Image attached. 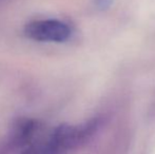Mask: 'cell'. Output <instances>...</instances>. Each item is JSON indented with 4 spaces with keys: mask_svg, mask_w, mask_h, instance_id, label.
Masks as SVG:
<instances>
[{
    "mask_svg": "<svg viewBox=\"0 0 155 154\" xmlns=\"http://www.w3.org/2000/svg\"><path fill=\"white\" fill-rule=\"evenodd\" d=\"M112 0H96V4L99 8H107L111 4Z\"/></svg>",
    "mask_w": 155,
    "mask_h": 154,
    "instance_id": "obj_3",
    "label": "cell"
},
{
    "mask_svg": "<svg viewBox=\"0 0 155 154\" xmlns=\"http://www.w3.org/2000/svg\"><path fill=\"white\" fill-rule=\"evenodd\" d=\"M25 35L41 42H63L71 36V29L58 19H37L27 23Z\"/></svg>",
    "mask_w": 155,
    "mask_h": 154,
    "instance_id": "obj_2",
    "label": "cell"
},
{
    "mask_svg": "<svg viewBox=\"0 0 155 154\" xmlns=\"http://www.w3.org/2000/svg\"><path fill=\"white\" fill-rule=\"evenodd\" d=\"M97 128V119L82 125H61L32 144L22 154H64L86 142Z\"/></svg>",
    "mask_w": 155,
    "mask_h": 154,
    "instance_id": "obj_1",
    "label": "cell"
}]
</instances>
